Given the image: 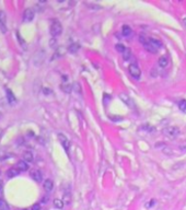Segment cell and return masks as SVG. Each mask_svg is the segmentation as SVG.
Here are the masks:
<instances>
[{"mask_svg":"<svg viewBox=\"0 0 186 210\" xmlns=\"http://www.w3.org/2000/svg\"><path fill=\"white\" fill-rule=\"evenodd\" d=\"M50 35L53 37L59 36L62 32V23L58 20H53L52 21V24H50Z\"/></svg>","mask_w":186,"mask_h":210,"instance_id":"1","label":"cell"},{"mask_svg":"<svg viewBox=\"0 0 186 210\" xmlns=\"http://www.w3.org/2000/svg\"><path fill=\"white\" fill-rule=\"evenodd\" d=\"M62 90L64 91V92H66V93H70L71 90H72V87L69 86V84H62Z\"/></svg>","mask_w":186,"mask_h":210,"instance_id":"23","label":"cell"},{"mask_svg":"<svg viewBox=\"0 0 186 210\" xmlns=\"http://www.w3.org/2000/svg\"><path fill=\"white\" fill-rule=\"evenodd\" d=\"M148 41L151 43V45L153 46V47H156L157 49H159L160 47L162 46V43L159 40H157V38H148Z\"/></svg>","mask_w":186,"mask_h":210,"instance_id":"16","label":"cell"},{"mask_svg":"<svg viewBox=\"0 0 186 210\" xmlns=\"http://www.w3.org/2000/svg\"><path fill=\"white\" fill-rule=\"evenodd\" d=\"M164 135L170 138H175L176 136H178V134H180V129L176 127H174V126H169V127H166L164 130Z\"/></svg>","mask_w":186,"mask_h":210,"instance_id":"4","label":"cell"},{"mask_svg":"<svg viewBox=\"0 0 186 210\" xmlns=\"http://www.w3.org/2000/svg\"><path fill=\"white\" fill-rule=\"evenodd\" d=\"M78 49H79L78 44H71L70 47H69V52H71V53H76Z\"/></svg>","mask_w":186,"mask_h":210,"instance_id":"25","label":"cell"},{"mask_svg":"<svg viewBox=\"0 0 186 210\" xmlns=\"http://www.w3.org/2000/svg\"><path fill=\"white\" fill-rule=\"evenodd\" d=\"M2 193H4V182L0 178V195H2Z\"/></svg>","mask_w":186,"mask_h":210,"instance_id":"28","label":"cell"},{"mask_svg":"<svg viewBox=\"0 0 186 210\" xmlns=\"http://www.w3.org/2000/svg\"><path fill=\"white\" fill-rule=\"evenodd\" d=\"M154 204H156V200H154V199H152V200H150L149 202H147V204H146V208H151V207H152Z\"/></svg>","mask_w":186,"mask_h":210,"instance_id":"26","label":"cell"},{"mask_svg":"<svg viewBox=\"0 0 186 210\" xmlns=\"http://www.w3.org/2000/svg\"><path fill=\"white\" fill-rule=\"evenodd\" d=\"M64 202L60 200V199H55L54 200V207L55 208H57V209H62L64 208Z\"/></svg>","mask_w":186,"mask_h":210,"instance_id":"18","label":"cell"},{"mask_svg":"<svg viewBox=\"0 0 186 210\" xmlns=\"http://www.w3.org/2000/svg\"><path fill=\"white\" fill-rule=\"evenodd\" d=\"M178 108L182 112H185L186 113V100H181L178 102Z\"/></svg>","mask_w":186,"mask_h":210,"instance_id":"20","label":"cell"},{"mask_svg":"<svg viewBox=\"0 0 186 210\" xmlns=\"http://www.w3.org/2000/svg\"><path fill=\"white\" fill-rule=\"evenodd\" d=\"M158 64H159V66L162 67V68H165L168 66V64H169V58L168 56H161V57L159 58V60H158Z\"/></svg>","mask_w":186,"mask_h":210,"instance_id":"14","label":"cell"},{"mask_svg":"<svg viewBox=\"0 0 186 210\" xmlns=\"http://www.w3.org/2000/svg\"><path fill=\"white\" fill-rule=\"evenodd\" d=\"M120 99L124 102L125 104H127V106L130 107V108H134V102H132V100L129 98L127 94H124V93H120Z\"/></svg>","mask_w":186,"mask_h":210,"instance_id":"7","label":"cell"},{"mask_svg":"<svg viewBox=\"0 0 186 210\" xmlns=\"http://www.w3.org/2000/svg\"><path fill=\"white\" fill-rule=\"evenodd\" d=\"M1 118H2V114H1V113H0V119H1Z\"/></svg>","mask_w":186,"mask_h":210,"instance_id":"31","label":"cell"},{"mask_svg":"<svg viewBox=\"0 0 186 210\" xmlns=\"http://www.w3.org/2000/svg\"><path fill=\"white\" fill-rule=\"evenodd\" d=\"M31 177L37 183H41L42 180H43V175H42L41 171H38V170H33L31 172Z\"/></svg>","mask_w":186,"mask_h":210,"instance_id":"8","label":"cell"},{"mask_svg":"<svg viewBox=\"0 0 186 210\" xmlns=\"http://www.w3.org/2000/svg\"><path fill=\"white\" fill-rule=\"evenodd\" d=\"M128 70H129V74H132V78H135V79H138L140 78V76H141V70H140V68L137 66L136 64H132L130 66H129V68H128Z\"/></svg>","mask_w":186,"mask_h":210,"instance_id":"3","label":"cell"},{"mask_svg":"<svg viewBox=\"0 0 186 210\" xmlns=\"http://www.w3.org/2000/svg\"><path fill=\"white\" fill-rule=\"evenodd\" d=\"M23 160L25 162H33L34 160V157H33V153L31 152V151H25L23 153Z\"/></svg>","mask_w":186,"mask_h":210,"instance_id":"15","label":"cell"},{"mask_svg":"<svg viewBox=\"0 0 186 210\" xmlns=\"http://www.w3.org/2000/svg\"><path fill=\"white\" fill-rule=\"evenodd\" d=\"M43 187H44V189L46 190V192H52L53 190V187H54V183H53V181L52 180H45V182H44V184H43Z\"/></svg>","mask_w":186,"mask_h":210,"instance_id":"12","label":"cell"},{"mask_svg":"<svg viewBox=\"0 0 186 210\" xmlns=\"http://www.w3.org/2000/svg\"><path fill=\"white\" fill-rule=\"evenodd\" d=\"M0 31L4 34H6L7 31H8V28H7V14L2 10H0Z\"/></svg>","mask_w":186,"mask_h":210,"instance_id":"2","label":"cell"},{"mask_svg":"<svg viewBox=\"0 0 186 210\" xmlns=\"http://www.w3.org/2000/svg\"><path fill=\"white\" fill-rule=\"evenodd\" d=\"M183 23H184V24H185V26H186V18H184V19H183Z\"/></svg>","mask_w":186,"mask_h":210,"instance_id":"29","label":"cell"},{"mask_svg":"<svg viewBox=\"0 0 186 210\" xmlns=\"http://www.w3.org/2000/svg\"><path fill=\"white\" fill-rule=\"evenodd\" d=\"M16 168H17L20 172H25V171L29 170V164H28V162H25L24 160H21L17 163Z\"/></svg>","mask_w":186,"mask_h":210,"instance_id":"10","label":"cell"},{"mask_svg":"<svg viewBox=\"0 0 186 210\" xmlns=\"http://www.w3.org/2000/svg\"><path fill=\"white\" fill-rule=\"evenodd\" d=\"M142 45H144V47H145L146 49L148 50V52H150V53H152V54H156L157 53V48L156 47H153L152 45H151V43L148 41V38L146 40V42L145 43H142Z\"/></svg>","mask_w":186,"mask_h":210,"instance_id":"11","label":"cell"},{"mask_svg":"<svg viewBox=\"0 0 186 210\" xmlns=\"http://www.w3.org/2000/svg\"><path fill=\"white\" fill-rule=\"evenodd\" d=\"M34 16H35V12H34L33 9L28 8V9H25L24 12H23L22 20H23V22H31V21H33Z\"/></svg>","mask_w":186,"mask_h":210,"instance_id":"5","label":"cell"},{"mask_svg":"<svg viewBox=\"0 0 186 210\" xmlns=\"http://www.w3.org/2000/svg\"><path fill=\"white\" fill-rule=\"evenodd\" d=\"M122 33H123V35H124V36L128 37V36H130V35H132V29L129 28L128 25H124V26H123V29H122Z\"/></svg>","mask_w":186,"mask_h":210,"instance_id":"17","label":"cell"},{"mask_svg":"<svg viewBox=\"0 0 186 210\" xmlns=\"http://www.w3.org/2000/svg\"><path fill=\"white\" fill-rule=\"evenodd\" d=\"M20 174V171L14 166V168H11V169H9L8 171H7V176L9 177V178H12V177H16L18 176Z\"/></svg>","mask_w":186,"mask_h":210,"instance_id":"13","label":"cell"},{"mask_svg":"<svg viewBox=\"0 0 186 210\" xmlns=\"http://www.w3.org/2000/svg\"><path fill=\"white\" fill-rule=\"evenodd\" d=\"M58 140H59V142L62 144V148L66 150V152H68V151H69V149H70V141H69V139H68L65 135H62V134H58Z\"/></svg>","mask_w":186,"mask_h":210,"instance_id":"6","label":"cell"},{"mask_svg":"<svg viewBox=\"0 0 186 210\" xmlns=\"http://www.w3.org/2000/svg\"><path fill=\"white\" fill-rule=\"evenodd\" d=\"M31 210H41V205L40 204H34L32 208H31Z\"/></svg>","mask_w":186,"mask_h":210,"instance_id":"27","label":"cell"},{"mask_svg":"<svg viewBox=\"0 0 186 210\" xmlns=\"http://www.w3.org/2000/svg\"><path fill=\"white\" fill-rule=\"evenodd\" d=\"M62 202H64V204H66V205H69L71 202V196L69 193H65V195H64V199H62Z\"/></svg>","mask_w":186,"mask_h":210,"instance_id":"21","label":"cell"},{"mask_svg":"<svg viewBox=\"0 0 186 210\" xmlns=\"http://www.w3.org/2000/svg\"><path fill=\"white\" fill-rule=\"evenodd\" d=\"M2 134H4V132H2V130L0 129V139H1V137H2Z\"/></svg>","mask_w":186,"mask_h":210,"instance_id":"30","label":"cell"},{"mask_svg":"<svg viewBox=\"0 0 186 210\" xmlns=\"http://www.w3.org/2000/svg\"><path fill=\"white\" fill-rule=\"evenodd\" d=\"M132 56V53H130V49L127 48V49L125 50V53L123 54V57H124V60H128L129 58Z\"/></svg>","mask_w":186,"mask_h":210,"instance_id":"24","label":"cell"},{"mask_svg":"<svg viewBox=\"0 0 186 210\" xmlns=\"http://www.w3.org/2000/svg\"><path fill=\"white\" fill-rule=\"evenodd\" d=\"M115 48H116V50H117L118 53H122V54H124L125 50L127 49V48H126V47H125L123 44H117V45L115 46Z\"/></svg>","mask_w":186,"mask_h":210,"instance_id":"22","label":"cell"},{"mask_svg":"<svg viewBox=\"0 0 186 210\" xmlns=\"http://www.w3.org/2000/svg\"><path fill=\"white\" fill-rule=\"evenodd\" d=\"M6 96H7V100H8L9 104L16 103V101H17L16 95H14V93H13L10 89H6Z\"/></svg>","mask_w":186,"mask_h":210,"instance_id":"9","label":"cell"},{"mask_svg":"<svg viewBox=\"0 0 186 210\" xmlns=\"http://www.w3.org/2000/svg\"><path fill=\"white\" fill-rule=\"evenodd\" d=\"M0 210H10V207L7 204V202H4V199H0Z\"/></svg>","mask_w":186,"mask_h":210,"instance_id":"19","label":"cell"}]
</instances>
